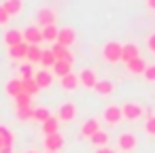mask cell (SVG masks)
Here are the masks:
<instances>
[{"mask_svg": "<svg viewBox=\"0 0 155 153\" xmlns=\"http://www.w3.org/2000/svg\"><path fill=\"white\" fill-rule=\"evenodd\" d=\"M125 66H127V72H132V75H142V72L147 70V66H149V64L144 62V58H142V55H138V58L130 60Z\"/></svg>", "mask_w": 155, "mask_h": 153, "instance_id": "obj_14", "label": "cell"}, {"mask_svg": "<svg viewBox=\"0 0 155 153\" xmlns=\"http://www.w3.org/2000/svg\"><path fill=\"white\" fill-rule=\"evenodd\" d=\"M102 58H104L106 62H110V64L121 62V43H117V41L104 43V47H102Z\"/></svg>", "mask_w": 155, "mask_h": 153, "instance_id": "obj_1", "label": "cell"}, {"mask_svg": "<svg viewBox=\"0 0 155 153\" xmlns=\"http://www.w3.org/2000/svg\"><path fill=\"white\" fill-rule=\"evenodd\" d=\"M41 55H43V49H41V45H28L26 60H28L30 64H38V62H41Z\"/></svg>", "mask_w": 155, "mask_h": 153, "instance_id": "obj_18", "label": "cell"}, {"mask_svg": "<svg viewBox=\"0 0 155 153\" xmlns=\"http://www.w3.org/2000/svg\"><path fill=\"white\" fill-rule=\"evenodd\" d=\"M62 147H64V136H62L60 132L45 136V149H47L49 153H58Z\"/></svg>", "mask_w": 155, "mask_h": 153, "instance_id": "obj_9", "label": "cell"}, {"mask_svg": "<svg viewBox=\"0 0 155 153\" xmlns=\"http://www.w3.org/2000/svg\"><path fill=\"white\" fill-rule=\"evenodd\" d=\"M21 36H24V43H28V45H41L43 43V34H41L38 26H28L21 32Z\"/></svg>", "mask_w": 155, "mask_h": 153, "instance_id": "obj_8", "label": "cell"}, {"mask_svg": "<svg viewBox=\"0 0 155 153\" xmlns=\"http://www.w3.org/2000/svg\"><path fill=\"white\" fill-rule=\"evenodd\" d=\"M96 153H117V151H115V149H110V147L106 145V147H98V149H96Z\"/></svg>", "mask_w": 155, "mask_h": 153, "instance_id": "obj_38", "label": "cell"}, {"mask_svg": "<svg viewBox=\"0 0 155 153\" xmlns=\"http://www.w3.org/2000/svg\"><path fill=\"white\" fill-rule=\"evenodd\" d=\"M26 51H28V43H19L15 47H9V58L11 60H21V58H26Z\"/></svg>", "mask_w": 155, "mask_h": 153, "instance_id": "obj_22", "label": "cell"}, {"mask_svg": "<svg viewBox=\"0 0 155 153\" xmlns=\"http://www.w3.org/2000/svg\"><path fill=\"white\" fill-rule=\"evenodd\" d=\"M142 75H144V79H147L149 83H155V64H151V66H147V70H144Z\"/></svg>", "mask_w": 155, "mask_h": 153, "instance_id": "obj_34", "label": "cell"}, {"mask_svg": "<svg viewBox=\"0 0 155 153\" xmlns=\"http://www.w3.org/2000/svg\"><path fill=\"white\" fill-rule=\"evenodd\" d=\"M89 140H91L96 147H106V145H108V134H106L104 130H98V132H96Z\"/></svg>", "mask_w": 155, "mask_h": 153, "instance_id": "obj_29", "label": "cell"}, {"mask_svg": "<svg viewBox=\"0 0 155 153\" xmlns=\"http://www.w3.org/2000/svg\"><path fill=\"white\" fill-rule=\"evenodd\" d=\"M147 47H149L151 53H155V32L149 34V38H147Z\"/></svg>", "mask_w": 155, "mask_h": 153, "instance_id": "obj_36", "label": "cell"}, {"mask_svg": "<svg viewBox=\"0 0 155 153\" xmlns=\"http://www.w3.org/2000/svg\"><path fill=\"white\" fill-rule=\"evenodd\" d=\"M49 49H51V53H53L55 60H60V62H68V64L74 66V55H72V51H70L68 47H64V45H60V43H53Z\"/></svg>", "mask_w": 155, "mask_h": 153, "instance_id": "obj_4", "label": "cell"}, {"mask_svg": "<svg viewBox=\"0 0 155 153\" xmlns=\"http://www.w3.org/2000/svg\"><path fill=\"white\" fill-rule=\"evenodd\" d=\"M98 130H100L98 119H87V121H83V125H81V136H83V138H91Z\"/></svg>", "mask_w": 155, "mask_h": 153, "instance_id": "obj_16", "label": "cell"}, {"mask_svg": "<svg viewBox=\"0 0 155 153\" xmlns=\"http://www.w3.org/2000/svg\"><path fill=\"white\" fill-rule=\"evenodd\" d=\"M58 32H60V28L53 24V26H45V28H41V34H43V41H49L51 45L58 41Z\"/></svg>", "mask_w": 155, "mask_h": 153, "instance_id": "obj_19", "label": "cell"}, {"mask_svg": "<svg viewBox=\"0 0 155 153\" xmlns=\"http://www.w3.org/2000/svg\"><path fill=\"white\" fill-rule=\"evenodd\" d=\"M102 117H104V121L110 123V125L119 123V121L123 119V115H121V106H119V104H108V106L102 111Z\"/></svg>", "mask_w": 155, "mask_h": 153, "instance_id": "obj_7", "label": "cell"}, {"mask_svg": "<svg viewBox=\"0 0 155 153\" xmlns=\"http://www.w3.org/2000/svg\"><path fill=\"white\" fill-rule=\"evenodd\" d=\"M5 89H7V94L13 96V98L19 96V94H21V79H11V81L5 85Z\"/></svg>", "mask_w": 155, "mask_h": 153, "instance_id": "obj_27", "label": "cell"}, {"mask_svg": "<svg viewBox=\"0 0 155 153\" xmlns=\"http://www.w3.org/2000/svg\"><path fill=\"white\" fill-rule=\"evenodd\" d=\"M15 113H17V119H21V121H28V119H32V113H34V108H32V106H28V108H17Z\"/></svg>", "mask_w": 155, "mask_h": 153, "instance_id": "obj_33", "label": "cell"}, {"mask_svg": "<svg viewBox=\"0 0 155 153\" xmlns=\"http://www.w3.org/2000/svg\"><path fill=\"white\" fill-rule=\"evenodd\" d=\"M144 130H147V134H153V136H155V115H151V117L147 119Z\"/></svg>", "mask_w": 155, "mask_h": 153, "instance_id": "obj_35", "label": "cell"}, {"mask_svg": "<svg viewBox=\"0 0 155 153\" xmlns=\"http://www.w3.org/2000/svg\"><path fill=\"white\" fill-rule=\"evenodd\" d=\"M21 94H26V96H34V94H38V85H36V81L34 79H21Z\"/></svg>", "mask_w": 155, "mask_h": 153, "instance_id": "obj_24", "label": "cell"}, {"mask_svg": "<svg viewBox=\"0 0 155 153\" xmlns=\"http://www.w3.org/2000/svg\"><path fill=\"white\" fill-rule=\"evenodd\" d=\"M13 132L7 125H0V153H13Z\"/></svg>", "mask_w": 155, "mask_h": 153, "instance_id": "obj_5", "label": "cell"}, {"mask_svg": "<svg viewBox=\"0 0 155 153\" xmlns=\"http://www.w3.org/2000/svg\"><path fill=\"white\" fill-rule=\"evenodd\" d=\"M136 145H138V138H136L134 132H121L119 138H117V147H119L123 153H132V151L136 149Z\"/></svg>", "mask_w": 155, "mask_h": 153, "instance_id": "obj_2", "label": "cell"}, {"mask_svg": "<svg viewBox=\"0 0 155 153\" xmlns=\"http://www.w3.org/2000/svg\"><path fill=\"white\" fill-rule=\"evenodd\" d=\"M74 41H77V32L72 30V28H60V32H58V41L55 43H60V45H64V47H72L74 45Z\"/></svg>", "mask_w": 155, "mask_h": 153, "instance_id": "obj_10", "label": "cell"}, {"mask_svg": "<svg viewBox=\"0 0 155 153\" xmlns=\"http://www.w3.org/2000/svg\"><path fill=\"white\" fill-rule=\"evenodd\" d=\"M49 117H51V113H49V108H45V106L34 108V113H32V119H34V121H38V123H45Z\"/></svg>", "mask_w": 155, "mask_h": 153, "instance_id": "obj_28", "label": "cell"}, {"mask_svg": "<svg viewBox=\"0 0 155 153\" xmlns=\"http://www.w3.org/2000/svg\"><path fill=\"white\" fill-rule=\"evenodd\" d=\"M28 106H32V98L30 96H26V94L15 96V111L17 108H28Z\"/></svg>", "mask_w": 155, "mask_h": 153, "instance_id": "obj_30", "label": "cell"}, {"mask_svg": "<svg viewBox=\"0 0 155 153\" xmlns=\"http://www.w3.org/2000/svg\"><path fill=\"white\" fill-rule=\"evenodd\" d=\"M53 68V72H55V77H66L68 72H72V64H68V62H60V60H55V64L51 66Z\"/></svg>", "mask_w": 155, "mask_h": 153, "instance_id": "obj_23", "label": "cell"}, {"mask_svg": "<svg viewBox=\"0 0 155 153\" xmlns=\"http://www.w3.org/2000/svg\"><path fill=\"white\" fill-rule=\"evenodd\" d=\"M100 96H110L113 91H115V85H113V81H108V79H104V81H98L96 83V87H94Z\"/></svg>", "mask_w": 155, "mask_h": 153, "instance_id": "obj_25", "label": "cell"}, {"mask_svg": "<svg viewBox=\"0 0 155 153\" xmlns=\"http://www.w3.org/2000/svg\"><path fill=\"white\" fill-rule=\"evenodd\" d=\"M19 75H21V79H32L34 77V64H21L19 66Z\"/></svg>", "mask_w": 155, "mask_h": 153, "instance_id": "obj_32", "label": "cell"}, {"mask_svg": "<svg viewBox=\"0 0 155 153\" xmlns=\"http://www.w3.org/2000/svg\"><path fill=\"white\" fill-rule=\"evenodd\" d=\"M21 7H24L21 0H5V2H2V9L9 13V17H11V15H17V13L21 11Z\"/></svg>", "mask_w": 155, "mask_h": 153, "instance_id": "obj_21", "label": "cell"}, {"mask_svg": "<svg viewBox=\"0 0 155 153\" xmlns=\"http://www.w3.org/2000/svg\"><path fill=\"white\" fill-rule=\"evenodd\" d=\"M55 132H60V121L51 115V117L43 123V134H45V136H49V134H55Z\"/></svg>", "mask_w": 155, "mask_h": 153, "instance_id": "obj_26", "label": "cell"}, {"mask_svg": "<svg viewBox=\"0 0 155 153\" xmlns=\"http://www.w3.org/2000/svg\"><path fill=\"white\" fill-rule=\"evenodd\" d=\"M77 117V106L74 102H64L58 111V121H72Z\"/></svg>", "mask_w": 155, "mask_h": 153, "instance_id": "obj_11", "label": "cell"}, {"mask_svg": "<svg viewBox=\"0 0 155 153\" xmlns=\"http://www.w3.org/2000/svg\"><path fill=\"white\" fill-rule=\"evenodd\" d=\"M142 113H144L142 106L136 104V102H125V104L121 106V115H123V119H127V121H136V119H140Z\"/></svg>", "mask_w": 155, "mask_h": 153, "instance_id": "obj_6", "label": "cell"}, {"mask_svg": "<svg viewBox=\"0 0 155 153\" xmlns=\"http://www.w3.org/2000/svg\"><path fill=\"white\" fill-rule=\"evenodd\" d=\"M34 17H36V26H38V28L53 26V24H55V19H58V17H55V11H53V9H49V7H43V9H38Z\"/></svg>", "mask_w": 155, "mask_h": 153, "instance_id": "obj_3", "label": "cell"}, {"mask_svg": "<svg viewBox=\"0 0 155 153\" xmlns=\"http://www.w3.org/2000/svg\"><path fill=\"white\" fill-rule=\"evenodd\" d=\"M96 83H98V79H96V72H94L91 68L81 70V75H79V85H83V87H87V89H94Z\"/></svg>", "mask_w": 155, "mask_h": 153, "instance_id": "obj_12", "label": "cell"}, {"mask_svg": "<svg viewBox=\"0 0 155 153\" xmlns=\"http://www.w3.org/2000/svg\"><path fill=\"white\" fill-rule=\"evenodd\" d=\"M28 153H36V151H28Z\"/></svg>", "mask_w": 155, "mask_h": 153, "instance_id": "obj_40", "label": "cell"}, {"mask_svg": "<svg viewBox=\"0 0 155 153\" xmlns=\"http://www.w3.org/2000/svg\"><path fill=\"white\" fill-rule=\"evenodd\" d=\"M19 43H24V36H21L19 30H9V32L5 34V45H7V47H15V45H19Z\"/></svg>", "mask_w": 155, "mask_h": 153, "instance_id": "obj_20", "label": "cell"}, {"mask_svg": "<svg viewBox=\"0 0 155 153\" xmlns=\"http://www.w3.org/2000/svg\"><path fill=\"white\" fill-rule=\"evenodd\" d=\"M41 64H43L45 68H51V66L55 64V58H53L51 49H43V55H41Z\"/></svg>", "mask_w": 155, "mask_h": 153, "instance_id": "obj_31", "label": "cell"}, {"mask_svg": "<svg viewBox=\"0 0 155 153\" xmlns=\"http://www.w3.org/2000/svg\"><path fill=\"white\" fill-rule=\"evenodd\" d=\"M144 2H147V7H149L151 11H155V0H144Z\"/></svg>", "mask_w": 155, "mask_h": 153, "instance_id": "obj_39", "label": "cell"}, {"mask_svg": "<svg viewBox=\"0 0 155 153\" xmlns=\"http://www.w3.org/2000/svg\"><path fill=\"white\" fill-rule=\"evenodd\" d=\"M60 85H62V89H66V91L77 89V87H79V75L68 72L66 77H62V79H60Z\"/></svg>", "mask_w": 155, "mask_h": 153, "instance_id": "obj_17", "label": "cell"}, {"mask_svg": "<svg viewBox=\"0 0 155 153\" xmlns=\"http://www.w3.org/2000/svg\"><path fill=\"white\" fill-rule=\"evenodd\" d=\"M140 55V49H138V45L136 43H125V45H121V60L127 64L130 60H134V58H138Z\"/></svg>", "mask_w": 155, "mask_h": 153, "instance_id": "obj_13", "label": "cell"}, {"mask_svg": "<svg viewBox=\"0 0 155 153\" xmlns=\"http://www.w3.org/2000/svg\"><path fill=\"white\" fill-rule=\"evenodd\" d=\"M32 79L36 81V85H38V89H45V87H49V85L53 83V75H51L49 70H36Z\"/></svg>", "mask_w": 155, "mask_h": 153, "instance_id": "obj_15", "label": "cell"}, {"mask_svg": "<svg viewBox=\"0 0 155 153\" xmlns=\"http://www.w3.org/2000/svg\"><path fill=\"white\" fill-rule=\"evenodd\" d=\"M9 19H11V17H9V13H7V11L2 9V5H0V26H5V24H7Z\"/></svg>", "mask_w": 155, "mask_h": 153, "instance_id": "obj_37", "label": "cell"}]
</instances>
